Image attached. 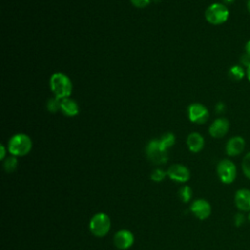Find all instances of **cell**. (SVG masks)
Wrapping results in <instances>:
<instances>
[{"label":"cell","instance_id":"cell-3","mask_svg":"<svg viewBox=\"0 0 250 250\" xmlns=\"http://www.w3.org/2000/svg\"><path fill=\"white\" fill-rule=\"evenodd\" d=\"M229 17V9L223 3H213L205 11L206 21L214 25H219L226 22Z\"/></svg>","mask_w":250,"mask_h":250},{"label":"cell","instance_id":"cell-18","mask_svg":"<svg viewBox=\"0 0 250 250\" xmlns=\"http://www.w3.org/2000/svg\"><path fill=\"white\" fill-rule=\"evenodd\" d=\"M17 165H18V160H17V157L14 155L7 157L4 161V169L8 173L14 172L15 169L17 168Z\"/></svg>","mask_w":250,"mask_h":250},{"label":"cell","instance_id":"cell-31","mask_svg":"<svg viewBox=\"0 0 250 250\" xmlns=\"http://www.w3.org/2000/svg\"><path fill=\"white\" fill-rule=\"evenodd\" d=\"M246 6H247V10H248V12L250 13V0H248V1H247V5H246Z\"/></svg>","mask_w":250,"mask_h":250},{"label":"cell","instance_id":"cell-30","mask_svg":"<svg viewBox=\"0 0 250 250\" xmlns=\"http://www.w3.org/2000/svg\"><path fill=\"white\" fill-rule=\"evenodd\" d=\"M223 2L225 5H229V4H232L234 2V0H223Z\"/></svg>","mask_w":250,"mask_h":250},{"label":"cell","instance_id":"cell-9","mask_svg":"<svg viewBox=\"0 0 250 250\" xmlns=\"http://www.w3.org/2000/svg\"><path fill=\"white\" fill-rule=\"evenodd\" d=\"M211 205L210 203L202 198L194 200L190 205L191 213L199 220H205L211 215Z\"/></svg>","mask_w":250,"mask_h":250},{"label":"cell","instance_id":"cell-29","mask_svg":"<svg viewBox=\"0 0 250 250\" xmlns=\"http://www.w3.org/2000/svg\"><path fill=\"white\" fill-rule=\"evenodd\" d=\"M246 76H247V79H248L249 82H250V66H248V67L246 68Z\"/></svg>","mask_w":250,"mask_h":250},{"label":"cell","instance_id":"cell-14","mask_svg":"<svg viewBox=\"0 0 250 250\" xmlns=\"http://www.w3.org/2000/svg\"><path fill=\"white\" fill-rule=\"evenodd\" d=\"M187 145L191 152H199L204 146V139L199 133L193 132L188 136Z\"/></svg>","mask_w":250,"mask_h":250},{"label":"cell","instance_id":"cell-10","mask_svg":"<svg viewBox=\"0 0 250 250\" xmlns=\"http://www.w3.org/2000/svg\"><path fill=\"white\" fill-rule=\"evenodd\" d=\"M134 235L128 229H121L118 230L113 236L114 245L121 250H126L130 248L134 243Z\"/></svg>","mask_w":250,"mask_h":250},{"label":"cell","instance_id":"cell-28","mask_svg":"<svg viewBox=\"0 0 250 250\" xmlns=\"http://www.w3.org/2000/svg\"><path fill=\"white\" fill-rule=\"evenodd\" d=\"M245 53H247L250 56V39L245 44Z\"/></svg>","mask_w":250,"mask_h":250},{"label":"cell","instance_id":"cell-7","mask_svg":"<svg viewBox=\"0 0 250 250\" xmlns=\"http://www.w3.org/2000/svg\"><path fill=\"white\" fill-rule=\"evenodd\" d=\"M209 117L208 109L201 104L195 103L188 106V118L191 122L196 124H203Z\"/></svg>","mask_w":250,"mask_h":250},{"label":"cell","instance_id":"cell-27","mask_svg":"<svg viewBox=\"0 0 250 250\" xmlns=\"http://www.w3.org/2000/svg\"><path fill=\"white\" fill-rule=\"evenodd\" d=\"M0 149H1V154H0V159H4L5 158V155H6V149H5V146L3 145L0 146Z\"/></svg>","mask_w":250,"mask_h":250},{"label":"cell","instance_id":"cell-4","mask_svg":"<svg viewBox=\"0 0 250 250\" xmlns=\"http://www.w3.org/2000/svg\"><path fill=\"white\" fill-rule=\"evenodd\" d=\"M110 218L105 213L95 214L91 218L89 224L90 231L97 237H103L106 235L110 229Z\"/></svg>","mask_w":250,"mask_h":250},{"label":"cell","instance_id":"cell-20","mask_svg":"<svg viewBox=\"0 0 250 250\" xmlns=\"http://www.w3.org/2000/svg\"><path fill=\"white\" fill-rule=\"evenodd\" d=\"M241 168L244 176L250 180V151L244 155L241 163Z\"/></svg>","mask_w":250,"mask_h":250},{"label":"cell","instance_id":"cell-2","mask_svg":"<svg viewBox=\"0 0 250 250\" xmlns=\"http://www.w3.org/2000/svg\"><path fill=\"white\" fill-rule=\"evenodd\" d=\"M32 147L31 139L22 133L14 135L8 143V150L14 156L26 155Z\"/></svg>","mask_w":250,"mask_h":250},{"label":"cell","instance_id":"cell-23","mask_svg":"<svg viewBox=\"0 0 250 250\" xmlns=\"http://www.w3.org/2000/svg\"><path fill=\"white\" fill-rule=\"evenodd\" d=\"M245 220H246V217L241 212L236 213L233 217V223L236 227H241L245 223Z\"/></svg>","mask_w":250,"mask_h":250},{"label":"cell","instance_id":"cell-32","mask_svg":"<svg viewBox=\"0 0 250 250\" xmlns=\"http://www.w3.org/2000/svg\"><path fill=\"white\" fill-rule=\"evenodd\" d=\"M247 220H248V222L250 223V212H249V214H248V216H247Z\"/></svg>","mask_w":250,"mask_h":250},{"label":"cell","instance_id":"cell-16","mask_svg":"<svg viewBox=\"0 0 250 250\" xmlns=\"http://www.w3.org/2000/svg\"><path fill=\"white\" fill-rule=\"evenodd\" d=\"M245 75H246V71L242 65L235 64L229 69V76L234 81H239L243 79Z\"/></svg>","mask_w":250,"mask_h":250},{"label":"cell","instance_id":"cell-22","mask_svg":"<svg viewBox=\"0 0 250 250\" xmlns=\"http://www.w3.org/2000/svg\"><path fill=\"white\" fill-rule=\"evenodd\" d=\"M166 175H167V173L165 171H163L162 169H154L150 175V178L154 182H161L165 178Z\"/></svg>","mask_w":250,"mask_h":250},{"label":"cell","instance_id":"cell-25","mask_svg":"<svg viewBox=\"0 0 250 250\" xmlns=\"http://www.w3.org/2000/svg\"><path fill=\"white\" fill-rule=\"evenodd\" d=\"M150 0H131V3L138 8H144L146 7L149 4Z\"/></svg>","mask_w":250,"mask_h":250},{"label":"cell","instance_id":"cell-13","mask_svg":"<svg viewBox=\"0 0 250 250\" xmlns=\"http://www.w3.org/2000/svg\"><path fill=\"white\" fill-rule=\"evenodd\" d=\"M234 204L241 212H250V189L240 188L234 194Z\"/></svg>","mask_w":250,"mask_h":250},{"label":"cell","instance_id":"cell-1","mask_svg":"<svg viewBox=\"0 0 250 250\" xmlns=\"http://www.w3.org/2000/svg\"><path fill=\"white\" fill-rule=\"evenodd\" d=\"M50 88L55 97L62 100L68 98L72 91V83L67 75L62 72H55L50 78Z\"/></svg>","mask_w":250,"mask_h":250},{"label":"cell","instance_id":"cell-17","mask_svg":"<svg viewBox=\"0 0 250 250\" xmlns=\"http://www.w3.org/2000/svg\"><path fill=\"white\" fill-rule=\"evenodd\" d=\"M160 146L163 149L167 150L170 146H172L175 144V136L172 133H166L164 134L161 139L159 140Z\"/></svg>","mask_w":250,"mask_h":250},{"label":"cell","instance_id":"cell-12","mask_svg":"<svg viewBox=\"0 0 250 250\" xmlns=\"http://www.w3.org/2000/svg\"><path fill=\"white\" fill-rule=\"evenodd\" d=\"M229 129V122L225 117L217 118L209 127V134L213 138H223Z\"/></svg>","mask_w":250,"mask_h":250},{"label":"cell","instance_id":"cell-5","mask_svg":"<svg viewBox=\"0 0 250 250\" xmlns=\"http://www.w3.org/2000/svg\"><path fill=\"white\" fill-rule=\"evenodd\" d=\"M217 174L222 183L227 185L231 184L237 175L236 166L229 159H222L217 165Z\"/></svg>","mask_w":250,"mask_h":250},{"label":"cell","instance_id":"cell-21","mask_svg":"<svg viewBox=\"0 0 250 250\" xmlns=\"http://www.w3.org/2000/svg\"><path fill=\"white\" fill-rule=\"evenodd\" d=\"M47 108L51 112H57L61 109V100L58 98H52L47 103Z\"/></svg>","mask_w":250,"mask_h":250},{"label":"cell","instance_id":"cell-19","mask_svg":"<svg viewBox=\"0 0 250 250\" xmlns=\"http://www.w3.org/2000/svg\"><path fill=\"white\" fill-rule=\"evenodd\" d=\"M179 197L183 202H188L192 195V190L188 186H184L179 190Z\"/></svg>","mask_w":250,"mask_h":250},{"label":"cell","instance_id":"cell-24","mask_svg":"<svg viewBox=\"0 0 250 250\" xmlns=\"http://www.w3.org/2000/svg\"><path fill=\"white\" fill-rule=\"evenodd\" d=\"M240 62L243 67L247 68L248 66H250V56L247 53H244L240 58Z\"/></svg>","mask_w":250,"mask_h":250},{"label":"cell","instance_id":"cell-11","mask_svg":"<svg viewBox=\"0 0 250 250\" xmlns=\"http://www.w3.org/2000/svg\"><path fill=\"white\" fill-rule=\"evenodd\" d=\"M245 145V140L241 136H233L226 144V152L229 156L239 155L243 152Z\"/></svg>","mask_w":250,"mask_h":250},{"label":"cell","instance_id":"cell-15","mask_svg":"<svg viewBox=\"0 0 250 250\" xmlns=\"http://www.w3.org/2000/svg\"><path fill=\"white\" fill-rule=\"evenodd\" d=\"M61 110L67 116H75L79 112L78 104L70 98L61 100Z\"/></svg>","mask_w":250,"mask_h":250},{"label":"cell","instance_id":"cell-6","mask_svg":"<svg viewBox=\"0 0 250 250\" xmlns=\"http://www.w3.org/2000/svg\"><path fill=\"white\" fill-rule=\"evenodd\" d=\"M146 153L147 158L155 164H163L168 159L167 150L161 147L159 140L150 141L146 147Z\"/></svg>","mask_w":250,"mask_h":250},{"label":"cell","instance_id":"cell-26","mask_svg":"<svg viewBox=\"0 0 250 250\" xmlns=\"http://www.w3.org/2000/svg\"><path fill=\"white\" fill-rule=\"evenodd\" d=\"M225 104L224 103H218L217 104V105H216V111L217 112H219V113H221V112H223L224 110H225Z\"/></svg>","mask_w":250,"mask_h":250},{"label":"cell","instance_id":"cell-8","mask_svg":"<svg viewBox=\"0 0 250 250\" xmlns=\"http://www.w3.org/2000/svg\"><path fill=\"white\" fill-rule=\"evenodd\" d=\"M167 176L178 183H185L187 181H188L189 177H190V173L189 170L182 165V164H173L171 165L168 170L166 171Z\"/></svg>","mask_w":250,"mask_h":250}]
</instances>
